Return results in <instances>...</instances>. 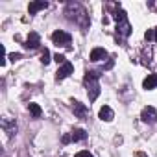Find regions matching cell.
Here are the masks:
<instances>
[{
  "label": "cell",
  "mask_w": 157,
  "mask_h": 157,
  "mask_svg": "<svg viewBox=\"0 0 157 157\" xmlns=\"http://www.w3.org/2000/svg\"><path fill=\"white\" fill-rule=\"evenodd\" d=\"M100 118H102V120H105V122H111V120L115 118L113 109H111L109 105H104V107L100 109Z\"/></svg>",
  "instance_id": "cell-11"
},
{
  "label": "cell",
  "mask_w": 157,
  "mask_h": 157,
  "mask_svg": "<svg viewBox=\"0 0 157 157\" xmlns=\"http://www.w3.org/2000/svg\"><path fill=\"white\" fill-rule=\"evenodd\" d=\"M46 6H48L46 2H32V4L28 6V11H30V15H35L39 10H44Z\"/></svg>",
  "instance_id": "cell-13"
},
{
  "label": "cell",
  "mask_w": 157,
  "mask_h": 157,
  "mask_svg": "<svg viewBox=\"0 0 157 157\" xmlns=\"http://www.w3.org/2000/svg\"><path fill=\"white\" fill-rule=\"evenodd\" d=\"M10 59L11 61H17V59H21V54H10Z\"/></svg>",
  "instance_id": "cell-20"
},
{
  "label": "cell",
  "mask_w": 157,
  "mask_h": 157,
  "mask_svg": "<svg viewBox=\"0 0 157 157\" xmlns=\"http://www.w3.org/2000/svg\"><path fill=\"white\" fill-rule=\"evenodd\" d=\"M2 128L6 129V133H8V135H13V133L17 131V126H15V122H10L8 118H6V120H2Z\"/></svg>",
  "instance_id": "cell-14"
},
{
  "label": "cell",
  "mask_w": 157,
  "mask_h": 157,
  "mask_svg": "<svg viewBox=\"0 0 157 157\" xmlns=\"http://www.w3.org/2000/svg\"><path fill=\"white\" fill-rule=\"evenodd\" d=\"M41 61H43V63H44V65H46V63H48V61H50V52H48V50H46V48H44V50H43V56H41Z\"/></svg>",
  "instance_id": "cell-17"
},
{
  "label": "cell",
  "mask_w": 157,
  "mask_h": 157,
  "mask_svg": "<svg viewBox=\"0 0 157 157\" xmlns=\"http://www.w3.org/2000/svg\"><path fill=\"white\" fill-rule=\"evenodd\" d=\"M85 139H87V133L83 129H74L70 133V140H74V142H80V140H85Z\"/></svg>",
  "instance_id": "cell-12"
},
{
  "label": "cell",
  "mask_w": 157,
  "mask_h": 157,
  "mask_svg": "<svg viewBox=\"0 0 157 157\" xmlns=\"http://www.w3.org/2000/svg\"><path fill=\"white\" fill-rule=\"evenodd\" d=\"M65 15H67L70 21H74L76 24H80L82 28H87V26H89V15H87V11H85L80 4H68Z\"/></svg>",
  "instance_id": "cell-1"
},
{
  "label": "cell",
  "mask_w": 157,
  "mask_h": 157,
  "mask_svg": "<svg viewBox=\"0 0 157 157\" xmlns=\"http://www.w3.org/2000/svg\"><path fill=\"white\" fill-rule=\"evenodd\" d=\"M72 111H74V115H76L78 118H85V117L89 115V109H87L83 104H80V102H72Z\"/></svg>",
  "instance_id": "cell-7"
},
{
  "label": "cell",
  "mask_w": 157,
  "mask_h": 157,
  "mask_svg": "<svg viewBox=\"0 0 157 157\" xmlns=\"http://www.w3.org/2000/svg\"><path fill=\"white\" fill-rule=\"evenodd\" d=\"M52 41H54L57 46H68L70 41H72V37H70V33H67V32H63V30H56V32L52 33Z\"/></svg>",
  "instance_id": "cell-4"
},
{
  "label": "cell",
  "mask_w": 157,
  "mask_h": 157,
  "mask_svg": "<svg viewBox=\"0 0 157 157\" xmlns=\"http://www.w3.org/2000/svg\"><path fill=\"white\" fill-rule=\"evenodd\" d=\"M72 70H74V67H72V63H68V61H65L59 68H57V72H56V80L59 82V80H65L67 76H70L72 74Z\"/></svg>",
  "instance_id": "cell-6"
},
{
  "label": "cell",
  "mask_w": 157,
  "mask_h": 157,
  "mask_svg": "<svg viewBox=\"0 0 157 157\" xmlns=\"http://www.w3.org/2000/svg\"><path fill=\"white\" fill-rule=\"evenodd\" d=\"M28 109H30V113H32L35 118H39V117H41V113H43V111H41V107H39L37 104H30V105H28Z\"/></svg>",
  "instance_id": "cell-15"
},
{
  "label": "cell",
  "mask_w": 157,
  "mask_h": 157,
  "mask_svg": "<svg viewBox=\"0 0 157 157\" xmlns=\"http://www.w3.org/2000/svg\"><path fill=\"white\" fill-rule=\"evenodd\" d=\"M115 21H117V33L120 35V37H129V33H131V24H129V21H128V15L120 10V8H117V11H115Z\"/></svg>",
  "instance_id": "cell-3"
},
{
  "label": "cell",
  "mask_w": 157,
  "mask_h": 157,
  "mask_svg": "<svg viewBox=\"0 0 157 157\" xmlns=\"http://www.w3.org/2000/svg\"><path fill=\"white\" fill-rule=\"evenodd\" d=\"M146 39H148V41H155V43H157V28L148 30V32H146Z\"/></svg>",
  "instance_id": "cell-16"
},
{
  "label": "cell",
  "mask_w": 157,
  "mask_h": 157,
  "mask_svg": "<svg viewBox=\"0 0 157 157\" xmlns=\"http://www.w3.org/2000/svg\"><path fill=\"white\" fill-rule=\"evenodd\" d=\"M140 118H142V122H146V124H155V122H157V111H155V107H151V105L144 107L142 113H140Z\"/></svg>",
  "instance_id": "cell-5"
},
{
  "label": "cell",
  "mask_w": 157,
  "mask_h": 157,
  "mask_svg": "<svg viewBox=\"0 0 157 157\" xmlns=\"http://www.w3.org/2000/svg\"><path fill=\"white\" fill-rule=\"evenodd\" d=\"M107 57V52L104 50V48H93V52H91V61H102V59H105Z\"/></svg>",
  "instance_id": "cell-10"
},
{
  "label": "cell",
  "mask_w": 157,
  "mask_h": 157,
  "mask_svg": "<svg viewBox=\"0 0 157 157\" xmlns=\"http://www.w3.org/2000/svg\"><path fill=\"white\" fill-rule=\"evenodd\" d=\"M137 157H148V155H144V153H137Z\"/></svg>",
  "instance_id": "cell-21"
},
{
  "label": "cell",
  "mask_w": 157,
  "mask_h": 157,
  "mask_svg": "<svg viewBox=\"0 0 157 157\" xmlns=\"http://www.w3.org/2000/svg\"><path fill=\"white\" fill-rule=\"evenodd\" d=\"M39 44H41V37H39V33L30 32L28 41H26V46H28V48H39Z\"/></svg>",
  "instance_id": "cell-9"
},
{
  "label": "cell",
  "mask_w": 157,
  "mask_h": 157,
  "mask_svg": "<svg viewBox=\"0 0 157 157\" xmlns=\"http://www.w3.org/2000/svg\"><path fill=\"white\" fill-rule=\"evenodd\" d=\"M142 87L146 91H151L157 87V74H148V78H144V82H142Z\"/></svg>",
  "instance_id": "cell-8"
},
{
  "label": "cell",
  "mask_w": 157,
  "mask_h": 157,
  "mask_svg": "<svg viewBox=\"0 0 157 157\" xmlns=\"http://www.w3.org/2000/svg\"><path fill=\"white\" fill-rule=\"evenodd\" d=\"M98 78H100V72L96 70H89L85 74V87H87V94H89V100L94 102L100 94V83H98Z\"/></svg>",
  "instance_id": "cell-2"
},
{
  "label": "cell",
  "mask_w": 157,
  "mask_h": 157,
  "mask_svg": "<svg viewBox=\"0 0 157 157\" xmlns=\"http://www.w3.org/2000/svg\"><path fill=\"white\" fill-rule=\"evenodd\" d=\"M54 59H56L57 63H61V65L65 63V56H63V54H56V56H54Z\"/></svg>",
  "instance_id": "cell-19"
},
{
  "label": "cell",
  "mask_w": 157,
  "mask_h": 157,
  "mask_svg": "<svg viewBox=\"0 0 157 157\" xmlns=\"http://www.w3.org/2000/svg\"><path fill=\"white\" fill-rule=\"evenodd\" d=\"M74 157H94V155H93V153H89L87 150H82V151H78Z\"/></svg>",
  "instance_id": "cell-18"
}]
</instances>
